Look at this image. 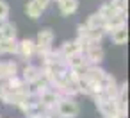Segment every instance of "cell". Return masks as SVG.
Returning <instances> with one entry per match:
<instances>
[{
	"mask_svg": "<svg viewBox=\"0 0 130 118\" xmlns=\"http://www.w3.org/2000/svg\"><path fill=\"white\" fill-rule=\"evenodd\" d=\"M39 77H41V68L36 66V64H27V66L23 68V72H22V79H23L27 84L38 81Z\"/></svg>",
	"mask_w": 130,
	"mask_h": 118,
	"instance_id": "obj_8",
	"label": "cell"
},
{
	"mask_svg": "<svg viewBox=\"0 0 130 118\" xmlns=\"http://www.w3.org/2000/svg\"><path fill=\"white\" fill-rule=\"evenodd\" d=\"M34 2H36V4H38V6H39V7L43 9V11H45V9L48 7V4L52 2V0H34Z\"/></svg>",
	"mask_w": 130,
	"mask_h": 118,
	"instance_id": "obj_19",
	"label": "cell"
},
{
	"mask_svg": "<svg viewBox=\"0 0 130 118\" xmlns=\"http://www.w3.org/2000/svg\"><path fill=\"white\" fill-rule=\"evenodd\" d=\"M84 56H86L87 64H91V66H100V63H102L103 57H105V52H103V48H102L100 45H94V47H89V48L84 52Z\"/></svg>",
	"mask_w": 130,
	"mask_h": 118,
	"instance_id": "obj_3",
	"label": "cell"
},
{
	"mask_svg": "<svg viewBox=\"0 0 130 118\" xmlns=\"http://www.w3.org/2000/svg\"><path fill=\"white\" fill-rule=\"evenodd\" d=\"M98 16H102L103 20H110V18H114V16H118V15H121L110 2H105V4H102V7L98 9V13H96Z\"/></svg>",
	"mask_w": 130,
	"mask_h": 118,
	"instance_id": "obj_10",
	"label": "cell"
},
{
	"mask_svg": "<svg viewBox=\"0 0 130 118\" xmlns=\"http://www.w3.org/2000/svg\"><path fill=\"white\" fill-rule=\"evenodd\" d=\"M16 54H20L25 61L32 59V57L36 56V43H34L32 40H29V38L18 41V52H16Z\"/></svg>",
	"mask_w": 130,
	"mask_h": 118,
	"instance_id": "obj_4",
	"label": "cell"
},
{
	"mask_svg": "<svg viewBox=\"0 0 130 118\" xmlns=\"http://www.w3.org/2000/svg\"><path fill=\"white\" fill-rule=\"evenodd\" d=\"M9 16V6L6 0H0V20H7Z\"/></svg>",
	"mask_w": 130,
	"mask_h": 118,
	"instance_id": "obj_18",
	"label": "cell"
},
{
	"mask_svg": "<svg viewBox=\"0 0 130 118\" xmlns=\"http://www.w3.org/2000/svg\"><path fill=\"white\" fill-rule=\"evenodd\" d=\"M34 118H50L46 113H41V114H38V116H34Z\"/></svg>",
	"mask_w": 130,
	"mask_h": 118,
	"instance_id": "obj_20",
	"label": "cell"
},
{
	"mask_svg": "<svg viewBox=\"0 0 130 118\" xmlns=\"http://www.w3.org/2000/svg\"><path fill=\"white\" fill-rule=\"evenodd\" d=\"M4 97V86H2V81H0V98Z\"/></svg>",
	"mask_w": 130,
	"mask_h": 118,
	"instance_id": "obj_21",
	"label": "cell"
},
{
	"mask_svg": "<svg viewBox=\"0 0 130 118\" xmlns=\"http://www.w3.org/2000/svg\"><path fill=\"white\" fill-rule=\"evenodd\" d=\"M78 9V0H61L59 2V11L64 16H70L73 13H77Z\"/></svg>",
	"mask_w": 130,
	"mask_h": 118,
	"instance_id": "obj_11",
	"label": "cell"
},
{
	"mask_svg": "<svg viewBox=\"0 0 130 118\" xmlns=\"http://www.w3.org/2000/svg\"><path fill=\"white\" fill-rule=\"evenodd\" d=\"M18 75V64L14 61H6V63H0V81H6Z\"/></svg>",
	"mask_w": 130,
	"mask_h": 118,
	"instance_id": "obj_7",
	"label": "cell"
},
{
	"mask_svg": "<svg viewBox=\"0 0 130 118\" xmlns=\"http://www.w3.org/2000/svg\"><path fill=\"white\" fill-rule=\"evenodd\" d=\"M54 111H55L57 118H77L80 107H78V104H77L75 98H66L64 97V98L59 100V104L55 106Z\"/></svg>",
	"mask_w": 130,
	"mask_h": 118,
	"instance_id": "obj_1",
	"label": "cell"
},
{
	"mask_svg": "<svg viewBox=\"0 0 130 118\" xmlns=\"http://www.w3.org/2000/svg\"><path fill=\"white\" fill-rule=\"evenodd\" d=\"M103 18L102 16H98L96 13H93V15H89L87 16V22H86V25L89 27V29H103Z\"/></svg>",
	"mask_w": 130,
	"mask_h": 118,
	"instance_id": "obj_16",
	"label": "cell"
},
{
	"mask_svg": "<svg viewBox=\"0 0 130 118\" xmlns=\"http://www.w3.org/2000/svg\"><path fill=\"white\" fill-rule=\"evenodd\" d=\"M59 52H61V56H62L64 59H68V57H71V56H75V54H84V52H82V47H80V43H78L77 40H73V41H64L62 47L59 48Z\"/></svg>",
	"mask_w": 130,
	"mask_h": 118,
	"instance_id": "obj_6",
	"label": "cell"
},
{
	"mask_svg": "<svg viewBox=\"0 0 130 118\" xmlns=\"http://www.w3.org/2000/svg\"><path fill=\"white\" fill-rule=\"evenodd\" d=\"M25 13H27V16H30L32 20H38V18H41L43 9L34 2V0H29V2L25 4Z\"/></svg>",
	"mask_w": 130,
	"mask_h": 118,
	"instance_id": "obj_14",
	"label": "cell"
},
{
	"mask_svg": "<svg viewBox=\"0 0 130 118\" xmlns=\"http://www.w3.org/2000/svg\"><path fill=\"white\" fill-rule=\"evenodd\" d=\"M0 118H2V116H0Z\"/></svg>",
	"mask_w": 130,
	"mask_h": 118,
	"instance_id": "obj_23",
	"label": "cell"
},
{
	"mask_svg": "<svg viewBox=\"0 0 130 118\" xmlns=\"http://www.w3.org/2000/svg\"><path fill=\"white\" fill-rule=\"evenodd\" d=\"M66 64H68L70 70H84L86 66H89L84 54H75V56L68 57V59H66Z\"/></svg>",
	"mask_w": 130,
	"mask_h": 118,
	"instance_id": "obj_9",
	"label": "cell"
},
{
	"mask_svg": "<svg viewBox=\"0 0 130 118\" xmlns=\"http://www.w3.org/2000/svg\"><path fill=\"white\" fill-rule=\"evenodd\" d=\"M18 41L16 40H0V54H16Z\"/></svg>",
	"mask_w": 130,
	"mask_h": 118,
	"instance_id": "obj_13",
	"label": "cell"
},
{
	"mask_svg": "<svg viewBox=\"0 0 130 118\" xmlns=\"http://www.w3.org/2000/svg\"><path fill=\"white\" fill-rule=\"evenodd\" d=\"M55 2H57V4H59V2H61V0H55Z\"/></svg>",
	"mask_w": 130,
	"mask_h": 118,
	"instance_id": "obj_22",
	"label": "cell"
},
{
	"mask_svg": "<svg viewBox=\"0 0 130 118\" xmlns=\"http://www.w3.org/2000/svg\"><path fill=\"white\" fill-rule=\"evenodd\" d=\"M123 27H126V16H125V15H118V16H114V18L103 22V32H105V34H107V32L110 34V32H114V31H118V29H123Z\"/></svg>",
	"mask_w": 130,
	"mask_h": 118,
	"instance_id": "obj_5",
	"label": "cell"
},
{
	"mask_svg": "<svg viewBox=\"0 0 130 118\" xmlns=\"http://www.w3.org/2000/svg\"><path fill=\"white\" fill-rule=\"evenodd\" d=\"M128 0H110V4L121 13V15H126V7H128Z\"/></svg>",
	"mask_w": 130,
	"mask_h": 118,
	"instance_id": "obj_17",
	"label": "cell"
},
{
	"mask_svg": "<svg viewBox=\"0 0 130 118\" xmlns=\"http://www.w3.org/2000/svg\"><path fill=\"white\" fill-rule=\"evenodd\" d=\"M107 77V72L102 68V66H86L82 70V79L87 81V82H96V84H103Z\"/></svg>",
	"mask_w": 130,
	"mask_h": 118,
	"instance_id": "obj_2",
	"label": "cell"
},
{
	"mask_svg": "<svg viewBox=\"0 0 130 118\" xmlns=\"http://www.w3.org/2000/svg\"><path fill=\"white\" fill-rule=\"evenodd\" d=\"M110 40H112L116 45H123V43H126V41H128V31H126V27L110 32Z\"/></svg>",
	"mask_w": 130,
	"mask_h": 118,
	"instance_id": "obj_15",
	"label": "cell"
},
{
	"mask_svg": "<svg viewBox=\"0 0 130 118\" xmlns=\"http://www.w3.org/2000/svg\"><path fill=\"white\" fill-rule=\"evenodd\" d=\"M16 25L13 22H6L0 29V40H16Z\"/></svg>",
	"mask_w": 130,
	"mask_h": 118,
	"instance_id": "obj_12",
	"label": "cell"
}]
</instances>
